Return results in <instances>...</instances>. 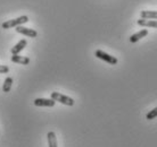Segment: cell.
Listing matches in <instances>:
<instances>
[{"label": "cell", "mask_w": 157, "mask_h": 147, "mask_svg": "<svg viewBox=\"0 0 157 147\" xmlns=\"http://www.w3.org/2000/svg\"><path fill=\"white\" fill-rule=\"evenodd\" d=\"M48 145L49 147H57V138H56V134L54 131H49L47 135Z\"/></svg>", "instance_id": "obj_11"}, {"label": "cell", "mask_w": 157, "mask_h": 147, "mask_svg": "<svg viewBox=\"0 0 157 147\" xmlns=\"http://www.w3.org/2000/svg\"><path fill=\"white\" fill-rule=\"evenodd\" d=\"M55 102L52 99H36L34 100V105L36 106H48V108H51L55 105Z\"/></svg>", "instance_id": "obj_5"}, {"label": "cell", "mask_w": 157, "mask_h": 147, "mask_svg": "<svg viewBox=\"0 0 157 147\" xmlns=\"http://www.w3.org/2000/svg\"><path fill=\"white\" fill-rule=\"evenodd\" d=\"M157 117V108H155L154 110H151L150 112L147 113V116H146V119L147 120H153Z\"/></svg>", "instance_id": "obj_13"}, {"label": "cell", "mask_w": 157, "mask_h": 147, "mask_svg": "<svg viewBox=\"0 0 157 147\" xmlns=\"http://www.w3.org/2000/svg\"><path fill=\"white\" fill-rule=\"evenodd\" d=\"M26 44H28L26 40H21L20 42L17 43L15 47L12 48V54H18L21 51L23 50L24 48L26 47Z\"/></svg>", "instance_id": "obj_8"}, {"label": "cell", "mask_w": 157, "mask_h": 147, "mask_svg": "<svg viewBox=\"0 0 157 147\" xmlns=\"http://www.w3.org/2000/svg\"><path fill=\"white\" fill-rule=\"evenodd\" d=\"M16 32L17 33H21V34L25 35V36H29V38H36V31L32 30V28H28V27H24V26H16Z\"/></svg>", "instance_id": "obj_4"}, {"label": "cell", "mask_w": 157, "mask_h": 147, "mask_svg": "<svg viewBox=\"0 0 157 147\" xmlns=\"http://www.w3.org/2000/svg\"><path fill=\"white\" fill-rule=\"evenodd\" d=\"M51 99L54 101H56V102H59V103L68 105V106H73L74 105V100L72 97L63 95V94L58 93V92H52L51 93Z\"/></svg>", "instance_id": "obj_1"}, {"label": "cell", "mask_w": 157, "mask_h": 147, "mask_svg": "<svg viewBox=\"0 0 157 147\" xmlns=\"http://www.w3.org/2000/svg\"><path fill=\"white\" fill-rule=\"evenodd\" d=\"M12 85H13V78L12 77H7L5 79L4 81V86H2V91H4L5 93H7L10 91L12 88Z\"/></svg>", "instance_id": "obj_12"}, {"label": "cell", "mask_w": 157, "mask_h": 147, "mask_svg": "<svg viewBox=\"0 0 157 147\" xmlns=\"http://www.w3.org/2000/svg\"><path fill=\"white\" fill-rule=\"evenodd\" d=\"M8 71H9V67L0 65V74H7Z\"/></svg>", "instance_id": "obj_14"}, {"label": "cell", "mask_w": 157, "mask_h": 147, "mask_svg": "<svg viewBox=\"0 0 157 147\" xmlns=\"http://www.w3.org/2000/svg\"><path fill=\"white\" fill-rule=\"evenodd\" d=\"M12 61L15 63H20V65H29L30 63V59L28 57H21L17 54H13Z\"/></svg>", "instance_id": "obj_9"}, {"label": "cell", "mask_w": 157, "mask_h": 147, "mask_svg": "<svg viewBox=\"0 0 157 147\" xmlns=\"http://www.w3.org/2000/svg\"><path fill=\"white\" fill-rule=\"evenodd\" d=\"M94 54H96V57H97V58L101 59V60H104V61L108 62L109 65H116V63H117V59L115 58V57L109 56L108 53H106V52H104V51H101V50H97Z\"/></svg>", "instance_id": "obj_3"}, {"label": "cell", "mask_w": 157, "mask_h": 147, "mask_svg": "<svg viewBox=\"0 0 157 147\" xmlns=\"http://www.w3.org/2000/svg\"><path fill=\"white\" fill-rule=\"evenodd\" d=\"M147 35H148V30H141V31L136 33V34L131 35V38H130V42L136 43V42H138L139 40H141L142 38L147 36Z\"/></svg>", "instance_id": "obj_6"}, {"label": "cell", "mask_w": 157, "mask_h": 147, "mask_svg": "<svg viewBox=\"0 0 157 147\" xmlns=\"http://www.w3.org/2000/svg\"><path fill=\"white\" fill-rule=\"evenodd\" d=\"M29 22V17L28 16H21L18 18H15V20H9L7 22L2 23V28L7 30V28H12V27L20 26L22 24H25Z\"/></svg>", "instance_id": "obj_2"}, {"label": "cell", "mask_w": 157, "mask_h": 147, "mask_svg": "<svg viewBox=\"0 0 157 147\" xmlns=\"http://www.w3.org/2000/svg\"><path fill=\"white\" fill-rule=\"evenodd\" d=\"M140 16L144 20H157V12H154V10H142Z\"/></svg>", "instance_id": "obj_10"}, {"label": "cell", "mask_w": 157, "mask_h": 147, "mask_svg": "<svg viewBox=\"0 0 157 147\" xmlns=\"http://www.w3.org/2000/svg\"><path fill=\"white\" fill-rule=\"evenodd\" d=\"M138 25L144 27H154V28H157V20H138Z\"/></svg>", "instance_id": "obj_7"}]
</instances>
